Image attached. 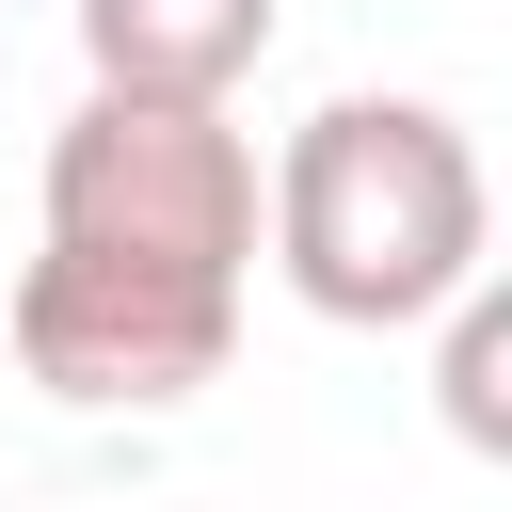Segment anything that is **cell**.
Returning a JSON list of instances; mask_svg holds the SVG:
<instances>
[{
	"mask_svg": "<svg viewBox=\"0 0 512 512\" xmlns=\"http://www.w3.org/2000/svg\"><path fill=\"white\" fill-rule=\"evenodd\" d=\"M256 256L336 336H416L464 272H496V176L448 96H320L256 176Z\"/></svg>",
	"mask_w": 512,
	"mask_h": 512,
	"instance_id": "cell-1",
	"label": "cell"
},
{
	"mask_svg": "<svg viewBox=\"0 0 512 512\" xmlns=\"http://www.w3.org/2000/svg\"><path fill=\"white\" fill-rule=\"evenodd\" d=\"M32 192H48V240H80V256L256 288V128L224 96H128V80H96L48 128Z\"/></svg>",
	"mask_w": 512,
	"mask_h": 512,
	"instance_id": "cell-2",
	"label": "cell"
},
{
	"mask_svg": "<svg viewBox=\"0 0 512 512\" xmlns=\"http://www.w3.org/2000/svg\"><path fill=\"white\" fill-rule=\"evenodd\" d=\"M288 0H80V64L128 96H240Z\"/></svg>",
	"mask_w": 512,
	"mask_h": 512,
	"instance_id": "cell-3",
	"label": "cell"
},
{
	"mask_svg": "<svg viewBox=\"0 0 512 512\" xmlns=\"http://www.w3.org/2000/svg\"><path fill=\"white\" fill-rule=\"evenodd\" d=\"M432 320H448V432L464 448H512V304H496V272H464Z\"/></svg>",
	"mask_w": 512,
	"mask_h": 512,
	"instance_id": "cell-4",
	"label": "cell"
}]
</instances>
